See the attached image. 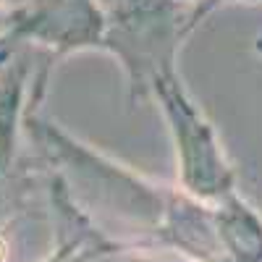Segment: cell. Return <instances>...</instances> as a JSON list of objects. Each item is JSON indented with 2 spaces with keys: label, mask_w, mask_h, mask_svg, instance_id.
I'll return each instance as SVG.
<instances>
[{
  "label": "cell",
  "mask_w": 262,
  "mask_h": 262,
  "mask_svg": "<svg viewBox=\"0 0 262 262\" xmlns=\"http://www.w3.org/2000/svg\"><path fill=\"white\" fill-rule=\"evenodd\" d=\"M3 249H6V247H3V242H0V259H3Z\"/></svg>",
  "instance_id": "6da1fadb"
}]
</instances>
